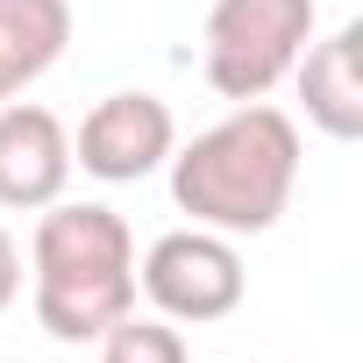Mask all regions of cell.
Instances as JSON below:
<instances>
[{
  "label": "cell",
  "instance_id": "1",
  "mask_svg": "<svg viewBox=\"0 0 363 363\" xmlns=\"http://www.w3.org/2000/svg\"><path fill=\"white\" fill-rule=\"evenodd\" d=\"M171 200L214 235H264L299 186V121L271 100H242L186 150H171Z\"/></svg>",
  "mask_w": 363,
  "mask_h": 363
},
{
  "label": "cell",
  "instance_id": "5",
  "mask_svg": "<svg viewBox=\"0 0 363 363\" xmlns=\"http://www.w3.org/2000/svg\"><path fill=\"white\" fill-rule=\"evenodd\" d=\"M171 150H178V121H171V107L157 93H107L79 121L72 164L93 171L100 186H135V178L164 171Z\"/></svg>",
  "mask_w": 363,
  "mask_h": 363
},
{
  "label": "cell",
  "instance_id": "3",
  "mask_svg": "<svg viewBox=\"0 0 363 363\" xmlns=\"http://www.w3.org/2000/svg\"><path fill=\"white\" fill-rule=\"evenodd\" d=\"M313 0H214L207 8V86L221 100H271L313 43Z\"/></svg>",
  "mask_w": 363,
  "mask_h": 363
},
{
  "label": "cell",
  "instance_id": "6",
  "mask_svg": "<svg viewBox=\"0 0 363 363\" xmlns=\"http://www.w3.org/2000/svg\"><path fill=\"white\" fill-rule=\"evenodd\" d=\"M72 186V135L50 107L36 100H8L0 107V207L15 214H43L50 200H65Z\"/></svg>",
  "mask_w": 363,
  "mask_h": 363
},
{
  "label": "cell",
  "instance_id": "4",
  "mask_svg": "<svg viewBox=\"0 0 363 363\" xmlns=\"http://www.w3.org/2000/svg\"><path fill=\"white\" fill-rule=\"evenodd\" d=\"M135 285L150 299V313H164L171 328H207V320H228L250 292V271H242V250L235 235H214V228H171L143 250L135 264Z\"/></svg>",
  "mask_w": 363,
  "mask_h": 363
},
{
  "label": "cell",
  "instance_id": "9",
  "mask_svg": "<svg viewBox=\"0 0 363 363\" xmlns=\"http://www.w3.org/2000/svg\"><path fill=\"white\" fill-rule=\"evenodd\" d=\"M100 363H193L186 356V335H178L164 313H121L107 335H100Z\"/></svg>",
  "mask_w": 363,
  "mask_h": 363
},
{
  "label": "cell",
  "instance_id": "7",
  "mask_svg": "<svg viewBox=\"0 0 363 363\" xmlns=\"http://www.w3.org/2000/svg\"><path fill=\"white\" fill-rule=\"evenodd\" d=\"M292 86L306 100V121L335 143H356L363 135V29L342 22L335 36L306 43L299 65H292Z\"/></svg>",
  "mask_w": 363,
  "mask_h": 363
},
{
  "label": "cell",
  "instance_id": "2",
  "mask_svg": "<svg viewBox=\"0 0 363 363\" xmlns=\"http://www.w3.org/2000/svg\"><path fill=\"white\" fill-rule=\"evenodd\" d=\"M29 299L50 342H100L135 306V235L100 200H50L29 235Z\"/></svg>",
  "mask_w": 363,
  "mask_h": 363
},
{
  "label": "cell",
  "instance_id": "10",
  "mask_svg": "<svg viewBox=\"0 0 363 363\" xmlns=\"http://www.w3.org/2000/svg\"><path fill=\"white\" fill-rule=\"evenodd\" d=\"M22 299V250H15V235L0 228V313H8Z\"/></svg>",
  "mask_w": 363,
  "mask_h": 363
},
{
  "label": "cell",
  "instance_id": "8",
  "mask_svg": "<svg viewBox=\"0 0 363 363\" xmlns=\"http://www.w3.org/2000/svg\"><path fill=\"white\" fill-rule=\"evenodd\" d=\"M72 43V0H0V107L22 100Z\"/></svg>",
  "mask_w": 363,
  "mask_h": 363
}]
</instances>
